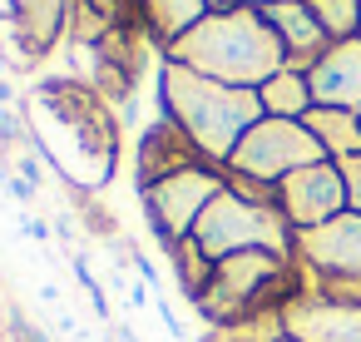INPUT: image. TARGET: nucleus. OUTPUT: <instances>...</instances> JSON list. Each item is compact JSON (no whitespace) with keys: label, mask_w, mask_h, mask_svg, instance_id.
<instances>
[{"label":"nucleus","mask_w":361,"mask_h":342,"mask_svg":"<svg viewBox=\"0 0 361 342\" xmlns=\"http://www.w3.org/2000/svg\"><path fill=\"white\" fill-rule=\"evenodd\" d=\"M164 60H178L208 80L238 85V90H262L277 70H287V45L282 35L262 20V11L247 6H228V11H208L193 30H183Z\"/></svg>","instance_id":"nucleus-1"},{"label":"nucleus","mask_w":361,"mask_h":342,"mask_svg":"<svg viewBox=\"0 0 361 342\" xmlns=\"http://www.w3.org/2000/svg\"><path fill=\"white\" fill-rule=\"evenodd\" d=\"M159 100H164V114L208 154V164H228L233 149L243 144V134L262 119V100L257 90H238V85H223V80H208L178 60H164L159 65Z\"/></svg>","instance_id":"nucleus-2"},{"label":"nucleus","mask_w":361,"mask_h":342,"mask_svg":"<svg viewBox=\"0 0 361 342\" xmlns=\"http://www.w3.org/2000/svg\"><path fill=\"white\" fill-rule=\"evenodd\" d=\"M193 238L198 248L218 263V258H233V253H282V258H297V228L282 218L277 204H252L243 194H233L223 184V194L203 208V218L193 223Z\"/></svg>","instance_id":"nucleus-3"},{"label":"nucleus","mask_w":361,"mask_h":342,"mask_svg":"<svg viewBox=\"0 0 361 342\" xmlns=\"http://www.w3.org/2000/svg\"><path fill=\"white\" fill-rule=\"evenodd\" d=\"M322 159H326V149L317 144V134H312L302 119H272V114H262V119L243 134V144L233 149V159H228L223 169L277 189L287 174H297V169H307V164H322Z\"/></svg>","instance_id":"nucleus-4"},{"label":"nucleus","mask_w":361,"mask_h":342,"mask_svg":"<svg viewBox=\"0 0 361 342\" xmlns=\"http://www.w3.org/2000/svg\"><path fill=\"white\" fill-rule=\"evenodd\" d=\"M223 169L218 164H198V169H183V174H169L149 189H139V204H144V223L154 233L159 248L178 243L193 233V223L203 218V208L223 194Z\"/></svg>","instance_id":"nucleus-5"},{"label":"nucleus","mask_w":361,"mask_h":342,"mask_svg":"<svg viewBox=\"0 0 361 342\" xmlns=\"http://www.w3.org/2000/svg\"><path fill=\"white\" fill-rule=\"evenodd\" d=\"M277 208H282V218H287L297 233L322 228V223H331L336 213H346L351 204H346L341 164H336V159H322V164H307V169L287 174V179L277 184Z\"/></svg>","instance_id":"nucleus-6"},{"label":"nucleus","mask_w":361,"mask_h":342,"mask_svg":"<svg viewBox=\"0 0 361 342\" xmlns=\"http://www.w3.org/2000/svg\"><path fill=\"white\" fill-rule=\"evenodd\" d=\"M297 263L307 273H322V278L361 283V213L346 208L331 223L297 233Z\"/></svg>","instance_id":"nucleus-7"},{"label":"nucleus","mask_w":361,"mask_h":342,"mask_svg":"<svg viewBox=\"0 0 361 342\" xmlns=\"http://www.w3.org/2000/svg\"><path fill=\"white\" fill-rule=\"evenodd\" d=\"M282 327L297 342H361V302L297 293L282 302Z\"/></svg>","instance_id":"nucleus-8"},{"label":"nucleus","mask_w":361,"mask_h":342,"mask_svg":"<svg viewBox=\"0 0 361 342\" xmlns=\"http://www.w3.org/2000/svg\"><path fill=\"white\" fill-rule=\"evenodd\" d=\"M198 164H208V154L159 110V119L139 134V149H134V179H139V189H149V184H159L169 174H183V169H198Z\"/></svg>","instance_id":"nucleus-9"},{"label":"nucleus","mask_w":361,"mask_h":342,"mask_svg":"<svg viewBox=\"0 0 361 342\" xmlns=\"http://www.w3.org/2000/svg\"><path fill=\"white\" fill-rule=\"evenodd\" d=\"M307 85L326 110H361V35L326 45V55L307 70Z\"/></svg>","instance_id":"nucleus-10"},{"label":"nucleus","mask_w":361,"mask_h":342,"mask_svg":"<svg viewBox=\"0 0 361 342\" xmlns=\"http://www.w3.org/2000/svg\"><path fill=\"white\" fill-rule=\"evenodd\" d=\"M70 6L75 0H11V30L25 55V70H30V60H45L60 45V35L70 25Z\"/></svg>","instance_id":"nucleus-11"},{"label":"nucleus","mask_w":361,"mask_h":342,"mask_svg":"<svg viewBox=\"0 0 361 342\" xmlns=\"http://www.w3.org/2000/svg\"><path fill=\"white\" fill-rule=\"evenodd\" d=\"M262 20L282 35V45H287V65L292 70H312L322 55H326V30H322V20L312 16V6L307 0H277V6H267L262 11Z\"/></svg>","instance_id":"nucleus-12"},{"label":"nucleus","mask_w":361,"mask_h":342,"mask_svg":"<svg viewBox=\"0 0 361 342\" xmlns=\"http://www.w3.org/2000/svg\"><path fill=\"white\" fill-rule=\"evenodd\" d=\"M302 124L317 134V144L326 149V159L341 164V159H356V154H361V114H356V110H326V105H312Z\"/></svg>","instance_id":"nucleus-13"},{"label":"nucleus","mask_w":361,"mask_h":342,"mask_svg":"<svg viewBox=\"0 0 361 342\" xmlns=\"http://www.w3.org/2000/svg\"><path fill=\"white\" fill-rule=\"evenodd\" d=\"M139 16H144L149 35L169 50L183 30H193L208 16V0H139Z\"/></svg>","instance_id":"nucleus-14"},{"label":"nucleus","mask_w":361,"mask_h":342,"mask_svg":"<svg viewBox=\"0 0 361 342\" xmlns=\"http://www.w3.org/2000/svg\"><path fill=\"white\" fill-rule=\"evenodd\" d=\"M257 100H262V114H272V119H307V110L317 105L312 100V85H307V70H277L262 90H257Z\"/></svg>","instance_id":"nucleus-15"},{"label":"nucleus","mask_w":361,"mask_h":342,"mask_svg":"<svg viewBox=\"0 0 361 342\" xmlns=\"http://www.w3.org/2000/svg\"><path fill=\"white\" fill-rule=\"evenodd\" d=\"M164 258H169V268H173V283H178V293H183L188 302H198V297L208 293V283H213V258L198 248V238L188 233V238L169 243V248H164Z\"/></svg>","instance_id":"nucleus-16"},{"label":"nucleus","mask_w":361,"mask_h":342,"mask_svg":"<svg viewBox=\"0 0 361 342\" xmlns=\"http://www.w3.org/2000/svg\"><path fill=\"white\" fill-rule=\"evenodd\" d=\"M307 6H312V16L322 20V30H326L331 45L361 35V0H307Z\"/></svg>","instance_id":"nucleus-17"},{"label":"nucleus","mask_w":361,"mask_h":342,"mask_svg":"<svg viewBox=\"0 0 361 342\" xmlns=\"http://www.w3.org/2000/svg\"><path fill=\"white\" fill-rule=\"evenodd\" d=\"M233 342H282L287 327H282V307H262V312H247L243 322L228 327Z\"/></svg>","instance_id":"nucleus-18"},{"label":"nucleus","mask_w":361,"mask_h":342,"mask_svg":"<svg viewBox=\"0 0 361 342\" xmlns=\"http://www.w3.org/2000/svg\"><path fill=\"white\" fill-rule=\"evenodd\" d=\"M341 179H346V204L361 213V154L356 159H341Z\"/></svg>","instance_id":"nucleus-19"},{"label":"nucleus","mask_w":361,"mask_h":342,"mask_svg":"<svg viewBox=\"0 0 361 342\" xmlns=\"http://www.w3.org/2000/svg\"><path fill=\"white\" fill-rule=\"evenodd\" d=\"M154 307H159V317H164V327H169V337H173V342H193V337H188V327H183V317L173 312V302H169V297H154Z\"/></svg>","instance_id":"nucleus-20"},{"label":"nucleus","mask_w":361,"mask_h":342,"mask_svg":"<svg viewBox=\"0 0 361 342\" xmlns=\"http://www.w3.org/2000/svg\"><path fill=\"white\" fill-rule=\"evenodd\" d=\"M20 238H35V243H50V223H45V218H30V213H20Z\"/></svg>","instance_id":"nucleus-21"},{"label":"nucleus","mask_w":361,"mask_h":342,"mask_svg":"<svg viewBox=\"0 0 361 342\" xmlns=\"http://www.w3.org/2000/svg\"><path fill=\"white\" fill-rule=\"evenodd\" d=\"M193 342H233V332H228V327H203Z\"/></svg>","instance_id":"nucleus-22"},{"label":"nucleus","mask_w":361,"mask_h":342,"mask_svg":"<svg viewBox=\"0 0 361 342\" xmlns=\"http://www.w3.org/2000/svg\"><path fill=\"white\" fill-rule=\"evenodd\" d=\"M11 105H16V90H11L6 75H0V110H11Z\"/></svg>","instance_id":"nucleus-23"},{"label":"nucleus","mask_w":361,"mask_h":342,"mask_svg":"<svg viewBox=\"0 0 361 342\" xmlns=\"http://www.w3.org/2000/svg\"><path fill=\"white\" fill-rule=\"evenodd\" d=\"M233 6H247V11H267V6H277V0H233Z\"/></svg>","instance_id":"nucleus-24"},{"label":"nucleus","mask_w":361,"mask_h":342,"mask_svg":"<svg viewBox=\"0 0 361 342\" xmlns=\"http://www.w3.org/2000/svg\"><path fill=\"white\" fill-rule=\"evenodd\" d=\"M233 6V0H208V11H228Z\"/></svg>","instance_id":"nucleus-25"},{"label":"nucleus","mask_w":361,"mask_h":342,"mask_svg":"<svg viewBox=\"0 0 361 342\" xmlns=\"http://www.w3.org/2000/svg\"><path fill=\"white\" fill-rule=\"evenodd\" d=\"M282 342H297V337H282Z\"/></svg>","instance_id":"nucleus-26"},{"label":"nucleus","mask_w":361,"mask_h":342,"mask_svg":"<svg viewBox=\"0 0 361 342\" xmlns=\"http://www.w3.org/2000/svg\"><path fill=\"white\" fill-rule=\"evenodd\" d=\"M0 312H6V307H0Z\"/></svg>","instance_id":"nucleus-27"},{"label":"nucleus","mask_w":361,"mask_h":342,"mask_svg":"<svg viewBox=\"0 0 361 342\" xmlns=\"http://www.w3.org/2000/svg\"><path fill=\"white\" fill-rule=\"evenodd\" d=\"M356 114H361V110H356Z\"/></svg>","instance_id":"nucleus-28"}]
</instances>
